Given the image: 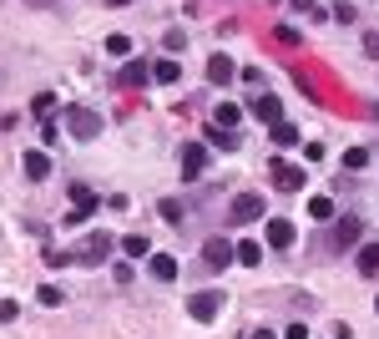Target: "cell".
I'll list each match as a JSON object with an SVG mask.
<instances>
[{
    "instance_id": "obj_15",
    "label": "cell",
    "mask_w": 379,
    "mask_h": 339,
    "mask_svg": "<svg viewBox=\"0 0 379 339\" xmlns=\"http://www.w3.org/2000/svg\"><path fill=\"white\" fill-rule=\"evenodd\" d=\"M233 253H238V264H248V268H258V264H263V249H258V238L233 243Z\"/></svg>"
},
{
    "instance_id": "obj_1",
    "label": "cell",
    "mask_w": 379,
    "mask_h": 339,
    "mask_svg": "<svg viewBox=\"0 0 379 339\" xmlns=\"http://www.w3.org/2000/svg\"><path fill=\"white\" fill-rule=\"evenodd\" d=\"M66 192H71V213L61 218V223H66V228H81L86 218L96 213L101 198H96V188H91V182H66Z\"/></svg>"
},
{
    "instance_id": "obj_9",
    "label": "cell",
    "mask_w": 379,
    "mask_h": 339,
    "mask_svg": "<svg viewBox=\"0 0 379 339\" xmlns=\"http://www.w3.org/2000/svg\"><path fill=\"white\" fill-rule=\"evenodd\" d=\"M359 233H364V223H359V218H339V223H334V249H354V243H359Z\"/></svg>"
},
{
    "instance_id": "obj_34",
    "label": "cell",
    "mask_w": 379,
    "mask_h": 339,
    "mask_svg": "<svg viewBox=\"0 0 379 339\" xmlns=\"http://www.w3.org/2000/svg\"><path fill=\"white\" fill-rule=\"evenodd\" d=\"M107 5H116V10H122V5H132V0H107Z\"/></svg>"
},
{
    "instance_id": "obj_16",
    "label": "cell",
    "mask_w": 379,
    "mask_h": 339,
    "mask_svg": "<svg viewBox=\"0 0 379 339\" xmlns=\"http://www.w3.org/2000/svg\"><path fill=\"white\" fill-rule=\"evenodd\" d=\"M122 253H127V258H152L147 233H127V238H122Z\"/></svg>"
},
{
    "instance_id": "obj_18",
    "label": "cell",
    "mask_w": 379,
    "mask_h": 339,
    "mask_svg": "<svg viewBox=\"0 0 379 339\" xmlns=\"http://www.w3.org/2000/svg\"><path fill=\"white\" fill-rule=\"evenodd\" d=\"M177 76H182V61H157L152 66V81H162V86H172Z\"/></svg>"
},
{
    "instance_id": "obj_6",
    "label": "cell",
    "mask_w": 379,
    "mask_h": 339,
    "mask_svg": "<svg viewBox=\"0 0 379 339\" xmlns=\"http://www.w3.org/2000/svg\"><path fill=\"white\" fill-rule=\"evenodd\" d=\"M207 167V147L202 142H182V182H198Z\"/></svg>"
},
{
    "instance_id": "obj_4",
    "label": "cell",
    "mask_w": 379,
    "mask_h": 339,
    "mask_svg": "<svg viewBox=\"0 0 379 339\" xmlns=\"http://www.w3.org/2000/svg\"><path fill=\"white\" fill-rule=\"evenodd\" d=\"M112 249H116L112 233H91V238H81V249H71V258L76 264H107Z\"/></svg>"
},
{
    "instance_id": "obj_27",
    "label": "cell",
    "mask_w": 379,
    "mask_h": 339,
    "mask_svg": "<svg viewBox=\"0 0 379 339\" xmlns=\"http://www.w3.org/2000/svg\"><path fill=\"white\" fill-rule=\"evenodd\" d=\"M334 21L349 25V21H354V5H349V0H339V5H334Z\"/></svg>"
},
{
    "instance_id": "obj_8",
    "label": "cell",
    "mask_w": 379,
    "mask_h": 339,
    "mask_svg": "<svg viewBox=\"0 0 379 339\" xmlns=\"http://www.w3.org/2000/svg\"><path fill=\"white\" fill-rule=\"evenodd\" d=\"M248 112H253L258 122H268V127L283 122V101H278V97H253V101H248Z\"/></svg>"
},
{
    "instance_id": "obj_24",
    "label": "cell",
    "mask_w": 379,
    "mask_h": 339,
    "mask_svg": "<svg viewBox=\"0 0 379 339\" xmlns=\"http://www.w3.org/2000/svg\"><path fill=\"white\" fill-rule=\"evenodd\" d=\"M309 218H334V198H309Z\"/></svg>"
},
{
    "instance_id": "obj_22",
    "label": "cell",
    "mask_w": 379,
    "mask_h": 339,
    "mask_svg": "<svg viewBox=\"0 0 379 339\" xmlns=\"http://www.w3.org/2000/svg\"><path fill=\"white\" fill-rule=\"evenodd\" d=\"M162 218H167V223H172V228H177V223H182V218H187V208H182L177 198H162Z\"/></svg>"
},
{
    "instance_id": "obj_10",
    "label": "cell",
    "mask_w": 379,
    "mask_h": 339,
    "mask_svg": "<svg viewBox=\"0 0 379 339\" xmlns=\"http://www.w3.org/2000/svg\"><path fill=\"white\" fill-rule=\"evenodd\" d=\"M202 258H207L213 268H228L238 253H233V243H228V238H207V243H202Z\"/></svg>"
},
{
    "instance_id": "obj_29",
    "label": "cell",
    "mask_w": 379,
    "mask_h": 339,
    "mask_svg": "<svg viewBox=\"0 0 379 339\" xmlns=\"http://www.w3.org/2000/svg\"><path fill=\"white\" fill-rule=\"evenodd\" d=\"M218 147L233 152V147H238V132H223V127H218Z\"/></svg>"
},
{
    "instance_id": "obj_30",
    "label": "cell",
    "mask_w": 379,
    "mask_h": 339,
    "mask_svg": "<svg viewBox=\"0 0 379 339\" xmlns=\"http://www.w3.org/2000/svg\"><path fill=\"white\" fill-rule=\"evenodd\" d=\"M293 10H304V16H319V0H293Z\"/></svg>"
},
{
    "instance_id": "obj_20",
    "label": "cell",
    "mask_w": 379,
    "mask_h": 339,
    "mask_svg": "<svg viewBox=\"0 0 379 339\" xmlns=\"http://www.w3.org/2000/svg\"><path fill=\"white\" fill-rule=\"evenodd\" d=\"M273 142H278V147H298V127L293 122H278V127H273Z\"/></svg>"
},
{
    "instance_id": "obj_31",
    "label": "cell",
    "mask_w": 379,
    "mask_h": 339,
    "mask_svg": "<svg viewBox=\"0 0 379 339\" xmlns=\"http://www.w3.org/2000/svg\"><path fill=\"white\" fill-rule=\"evenodd\" d=\"M364 51H369V56L379 61V36H364Z\"/></svg>"
},
{
    "instance_id": "obj_12",
    "label": "cell",
    "mask_w": 379,
    "mask_h": 339,
    "mask_svg": "<svg viewBox=\"0 0 379 339\" xmlns=\"http://www.w3.org/2000/svg\"><path fill=\"white\" fill-rule=\"evenodd\" d=\"M233 76H238V66H233L228 56H213V61H207V81H213V86H228Z\"/></svg>"
},
{
    "instance_id": "obj_5",
    "label": "cell",
    "mask_w": 379,
    "mask_h": 339,
    "mask_svg": "<svg viewBox=\"0 0 379 339\" xmlns=\"http://www.w3.org/2000/svg\"><path fill=\"white\" fill-rule=\"evenodd\" d=\"M263 213H268L263 192H238V198H233V223H258Z\"/></svg>"
},
{
    "instance_id": "obj_28",
    "label": "cell",
    "mask_w": 379,
    "mask_h": 339,
    "mask_svg": "<svg viewBox=\"0 0 379 339\" xmlns=\"http://www.w3.org/2000/svg\"><path fill=\"white\" fill-rule=\"evenodd\" d=\"M46 264H51V268H66V264H76V258H71V253H61V249H51V253H46Z\"/></svg>"
},
{
    "instance_id": "obj_13",
    "label": "cell",
    "mask_w": 379,
    "mask_h": 339,
    "mask_svg": "<svg viewBox=\"0 0 379 339\" xmlns=\"http://www.w3.org/2000/svg\"><path fill=\"white\" fill-rule=\"evenodd\" d=\"M289 243H293V223L289 218H273L268 223V249H289Z\"/></svg>"
},
{
    "instance_id": "obj_21",
    "label": "cell",
    "mask_w": 379,
    "mask_h": 339,
    "mask_svg": "<svg viewBox=\"0 0 379 339\" xmlns=\"http://www.w3.org/2000/svg\"><path fill=\"white\" fill-rule=\"evenodd\" d=\"M238 107H233V101H223V107H218V127H223V132H233V127H238Z\"/></svg>"
},
{
    "instance_id": "obj_3",
    "label": "cell",
    "mask_w": 379,
    "mask_h": 339,
    "mask_svg": "<svg viewBox=\"0 0 379 339\" xmlns=\"http://www.w3.org/2000/svg\"><path fill=\"white\" fill-rule=\"evenodd\" d=\"M223 304H228V299H223V289H198V294L187 299V314L198 319V324H213L218 314H223Z\"/></svg>"
},
{
    "instance_id": "obj_7",
    "label": "cell",
    "mask_w": 379,
    "mask_h": 339,
    "mask_svg": "<svg viewBox=\"0 0 379 339\" xmlns=\"http://www.w3.org/2000/svg\"><path fill=\"white\" fill-rule=\"evenodd\" d=\"M268 173H273V182H278L283 192H298V188L309 182V177H304V167H293V162H273Z\"/></svg>"
},
{
    "instance_id": "obj_26",
    "label": "cell",
    "mask_w": 379,
    "mask_h": 339,
    "mask_svg": "<svg viewBox=\"0 0 379 339\" xmlns=\"http://www.w3.org/2000/svg\"><path fill=\"white\" fill-rule=\"evenodd\" d=\"M36 299H41V304H51V309H56V304H66V294H61L56 284H41V294H36Z\"/></svg>"
},
{
    "instance_id": "obj_32",
    "label": "cell",
    "mask_w": 379,
    "mask_h": 339,
    "mask_svg": "<svg viewBox=\"0 0 379 339\" xmlns=\"http://www.w3.org/2000/svg\"><path fill=\"white\" fill-rule=\"evenodd\" d=\"M283 339H309V329H304V324H289V334H283Z\"/></svg>"
},
{
    "instance_id": "obj_33",
    "label": "cell",
    "mask_w": 379,
    "mask_h": 339,
    "mask_svg": "<svg viewBox=\"0 0 379 339\" xmlns=\"http://www.w3.org/2000/svg\"><path fill=\"white\" fill-rule=\"evenodd\" d=\"M253 339H273V329H253Z\"/></svg>"
},
{
    "instance_id": "obj_19",
    "label": "cell",
    "mask_w": 379,
    "mask_h": 339,
    "mask_svg": "<svg viewBox=\"0 0 379 339\" xmlns=\"http://www.w3.org/2000/svg\"><path fill=\"white\" fill-rule=\"evenodd\" d=\"M122 81H127V86H147V81H152V66H142V61H132V66L122 71Z\"/></svg>"
},
{
    "instance_id": "obj_17",
    "label": "cell",
    "mask_w": 379,
    "mask_h": 339,
    "mask_svg": "<svg viewBox=\"0 0 379 339\" xmlns=\"http://www.w3.org/2000/svg\"><path fill=\"white\" fill-rule=\"evenodd\" d=\"M359 273H364V279L379 273V243H364V249H359Z\"/></svg>"
},
{
    "instance_id": "obj_14",
    "label": "cell",
    "mask_w": 379,
    "mask_h": 339,
    "mask_svg": "<svg viewBox=\"0 0 379 339\" xmlns=\"http://www.w3.org/2000/svg\"><path fill=\"white\" fill-rule=\"evenodd\" d=\"M147 264H152V279H162V284L177 279V258H172V253H152Z\"/></svg>"
},
{
    "instance_id": "obj_11",
    "label": "cell",
    "mask_w": 379,
    "mask_h": 339,
    "mask_svg": "<svg viewBox=\"0 0 379 339\" xmlns=\"http://www.w3.org/2000/svg\"><path fill=\"white\" fill-rule=\"evenodd\" d=\"M21 167H25V177H31V182H46L51 177V158H46V152H25Z\"/></svg>"
},
{
    "instance_id": "obj_23",
    "label": "cell",
    "mask_w": 379,
    "mask_h": 339,
    "mask_svg": "<svg viewBox=\"0 0 379 339\" xmlns=\"http://www.w3.org/2000/svg\"><path fill=\"white\" fill-rule=\"evenodd\" d=\"M344 167H349V173H359V167H369V152H364V147H349V152H344Z\"/></svg>"
},
{
    "instance_id": "obj_35",
    "label": "cell",
    "mask_w": 379,
    "mask_h": 339,
    "mask_svg": "<svg viewBox=\"0 0 379 339\" xmlns=\"http://www.w3.org/2000/svg\"><path fill=\"white\" fill-rule=\"evenodd\" d=\"M374 309H379V304H374Z\"/></svg>"
},
{
    "instance_id": "obj_25",
    "label": "cell",
    "mask_w": 379,
    "mask_h": 339,
    "mask_svg": "<svg viewBox=\"0 0 379 339\" xmlns=\"http://www.w3.org/2000/svg\"><path fill=\"white\" fill-rule=\"evenodd\" d=\"M107 51H112V56H132V41L116 31V36H107Z\"/></svg>"
},
{
    "instance_id": "obj_2",
    "label": "cell",
    "mask_w": 379,
    "mask_h": 339,
    "mask_svg": "<svg viewBox=\"0 0 379 339\" xmlns=\"http://www.w3.org/2000/svg\"><path fill=\"white\" fill-rule=\"evenodd\" d=\"M66 127H71L76 142H96V137H101V112H91V107H66Z\"/></svg>"
}]
</instances>
